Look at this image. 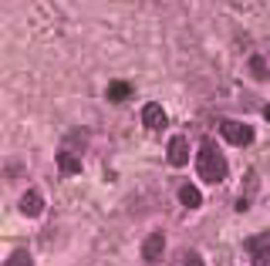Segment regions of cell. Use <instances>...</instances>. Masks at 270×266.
Wrapping results in <instances>:
<instances>
[{
    "label": "cell",
    "mask_w": 270,
    "mask_h": 266,
    "mask_svg": "<svg viewBox=\"0 0 270 266\" xmlns=\"http://www.w3.org/2000/svg\"><path fill=\"white\" fill-rule=\"evenodd\" d=\"M129 95H132V84L129 81H112L108 84V101H125Z\"/></svg>",
    "instance_id": "9"
},
{
    "label": "cell",
    "mask_w": 270,
    "mask_h": 266,
    "mask_svg": "<svg viewBox=\"0 0 270 266\" xmlns=\"http://www.w3.org/2000/svg\"><path fill=\"white\" fill-rule=\"evenodd\" d=\"M162 249H166V236H162V232H149L145 243H142V256H145L149 263H155V260L162 256Z\"/></svg>",
    "instance_id": "6"
},
{
    "label": "cell",
    "mask_w": 270,
    "mask_h": 266,
    "mask_svg": "<svg viewBox=\"0 0 270 266\" xmlns=\"http://www.w3.org/2000/svg\"><path fill=\"white\" fill-rule=\"evenodd\" d=\"M142 125H145V128H152V132H162V128H166V112H162V105H145V108H142Z\"/></svg>",
    "instance_id": "5"
},
{
    "label": "cell",
    "mask_w": 270,
    "mask_h": 266,
    "mask_svg": "<svg viewBox=\"0 0 270 266\" xmlns=\"http://www.w3.org/2000/svg\"><path fill=\"white\" fill-rule=\"evenodd\" d=\"M182 266H203V260H199V256H196V253H189V256H186V260H182Z\"/></svg>",
    "instance_id": "12"
},
{
    "label": "cell",
    "mask_w": 270,
    "mask_h": 266,
    "mask_svg": "<svg viewBox=\"0 0 270 266\" xmlns=\"http://www.w3.org/2000/svg\"><path fill=\"white\" fill-rule=\"evenodd\" d=\"M267 266H270V263H267Z\"/></svg>",
    "instance_id": "14"
},
{
    "label": "cell",
    "mask_w": 270,
    "mask_h": 266,
    "mask_svg": "<svg viewBox=\"0 0 270 266\" xmlns=\"http://www.w3.org/2000/svg\"><path fill=\"white\" fill-rule=\"evenodd\" d=\"M220 135H223L230 145H240V149L253 142V128L243 125V121H223V125H220Z\"/></svg>",
    "instance_id": "2"
},
{
    "label": "cell",
    "mask_w": 270,
    "mask_h": 266,
    "mask_svg": "<svg viewBox=\"0 0 270 266\" xmlns=\"http://www.w3.org/2000/svg\"><path fill=\"white\" fill-rule=\"evenodd\" d=\"M196 172H199V179L210 182V186H216V182L226 179V158H223V152L216 149V142H210V138H203V145H199Z\"/></svg>",
    "instance_id": "1"
},
{
    "label": "cell",
    "mask_w": 270,
    "mask_h": 266,
    "mask_svg": "<svg viewBox=\"0 0 270 266\" xmlns=\"http://www.w3.org/2000/svg\"><path fill=\"white\" fill-rule=\"evenodd\" d=\"M3 266H34V256L27 253V249H14L10 256H7V263Z\"/></svg>",
    "instance_id": "10"
},
{
    "label": "cell",
    "mask_w": 270,
    "mask_h": 266,
    "mask_svg": "<svg viewBox=\"0 0 270 266\" xmlns=\"http://www.w3.org/2000/svg\"><path fill=\"white\" fill-rule=\"evenodd\" d=\"M264 118H267V121H270V105H264Z\"/></svg>",
    "instance_id": "13"
},
{
    "label": "cell",
    "mask_w": 270,
    "mask_h": 266,
    "mask_svg": "<svg viewBox=\"0 0 270 266\" xmlns=\"http://www.w3.org/2000/svg\"><path fill=\"white\" fill-rule=\"evenodd\" d=\"M166 158H169V165H176V169H182V165L189 162V142H186L182 135H176V138H169V149H166Z\"/></svg>",
    "instance_id": "4"
},
{
    "label": "cell",
    "mask_w": 270,
    "mask_h": 266,
    "mask_svg": "<svg viewBox=\"0 0 270 266\" xmlns=\"http://www.w3.org/2000/svg\"><path fill=\"white\" fill-rule=\"evenodd\" d=\"M179 202H182L186 209H199V206H203V192L196 189V186H189V182H186V186L179 189Z\"/></svg>",
    "instance_id": "7"
},
{
    "label": "cell",
    "mask_w": 270,
    "mask_h": 266,
    "mask_svg": "<svg viewBox=\"0 0 270 266\" xmlns=\"http://www.w3.org/2000/svg\"><path fill=\"white\" fill-rule=\"evenodd\" d=\"M250 75L257 77V81H264V77H267V64H264V57H260V54L250 57Z\"/></svg>",
    "instance_id": "11"
},
{
    "label": "cell",
    "mask_w": 270,
    "mask_h": 266,
    "mask_svg": "<svg viewBox=\"0 0 270 266\" xmlns=\"http://www.w3.org/2000/svg\"><path fill=\"white\" fill-rule=\"evenodd\" d=\"M17 209L27 216V219H41V212H44V195H41L38 189H27L24 195H20Z\"/></svg>",
    "instance_id": "3"
},
{
    "label": "cell",
    "mask_w": 270,
    "mask_h": 266,
    "mask_svg": "<svg viewBox=\"0 0 270 266\" xmlns=\"http://www.w3.org/2000/svg\"><path fill=\"white\" fill-rule=\"evenodd\" d=\"M58 169H61V175H78L81 172V162H78V155L75 152H58Z\"/></svg>",
    "instance_id": "8"
}]
</instances>
